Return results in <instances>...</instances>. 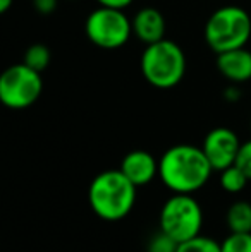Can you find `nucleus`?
Listing matches in <instances>:
<instances>
[{
    "label": "nucleus",
    "mask_w": 251,
    "mask_h": 252,
    "mask_svg": "<svg viewBox=\"0 0 251 252\" xmlns=\"http://www.w3.org/2000/svg\"><path fill=\"white\" fill-rule=\"evenodd\" d=\"M214 172L203 150L191 144L169 148L158 159V179L174 194H194Z\"/></svg>",
    "instance_id": "nucleus-1"
},
{
    "label": "nucleus",
    "mask_w": 251,
    "mask_h": 252,
    "mask_svg": "<svg viewBox=\"0 0 251 252\" xmlns=\"http://www.w3.org/2000/svg\"><path fill=\"white\" fill-rule=\"evenodd\" d=\"M141 74L148 84L158 90H171L186 74V55L176 41L164 40L146 45L140 60Z\"/></svg>",
    "instance_id": "nucleus-3"
},
{
    "label": "nucleus",
    "mask_w": 251,
    "mask_h": 252,
    "mask_svg": "<svg viewBox=\"0 0 251 252\" xmlns=\"http://www.w3.org/2000/svg\"><path fill=\"white\" fill-rule=\"evenodd\" d=\"M225 223L232 233H251V202H232L225 213Z\"/></svg>",
    "instance_id": "nucleus-12"
},
{
    "label": "nucleus",
    "mask_w": 251,
    "mask_h": 252,
    "mask_svg": "<svg viewBox=\"0 0 251 252\" xmlns=\"http://www.w3.org/2000/svg\"><path fill=\"white\" fill-rule=\"evenodd\" d=\"M251 38V16L243 7L224 5L205 24V41L215 53L246 47Z\"/></svg>",
    "instance_id": "nucleus-4"
},
{
    "label": "nucleus",
    "mask_w": 251,
    "mask_h": 252,
    "mask_svg": "<svg viewBox=\"0 0 251 252\" xmlns=\"http://www.w3.org/2000/svg\"><path fill=\"white\" fill-rule=\"evenodd\" d=\"M133 34L144 45L157 43L165 38V19L160 10L153 7H144L134 14Z\"/></svg>",
    "instance_id": "nucleus-11"
},
{
    "label": "nucleus",
    "mask_w": 251,
    "mask_h": 252,
    "mask_svg": "<svg viewBox=\"0 0 251 252\" xmlns=\"http://www.w3.org/2000/svg\"><path fill=\"white\" fill-rule=\"evenodd\" d=\"M158 225L162 232L182 244L200 235L203 209L191 194H174L162 206Z\"/></svg>",
    "instance_id": "nucleus-5"
},
{
    "label": "nucleus",
    "mask_w": 251,
    "mask_h": 252,
    "mask_svg": "<svg viewBox=\"0 0 251 252\" xmlns=\"http://www.w3.org/2000/svg\"><path fill=\"white\" fill-rule=\"evenodd\" d=\"M234 165H238L246 173V177L251 180V139L246 141V143H241V148H239L238 158H236Z\"/></svg>",
    "instance_id": "nucleus-18"
},
{
    "label": "nucleus",
    "mask_w": 251,
    "mask_h": 252,
    "mask_svg": "<svg viewBox=\"0 0 251 252\" xmlns=\"http://www.w3.org/2000/svg\"><path fill=\"white\" fill-rule=\"evenodd\" d=\"M225 98H227L229 101H236L239 98V90L234 86L227 88V91H225Z\"/></svg>",
    "instance_id": "nucleus-21"
},
{
    "label": "nucleus",
    "mask_w": 251,
    "mask_h": 252,
    "mask_svg": "<svg viewBox=\"0 0 251 252\" xmlns=\"http://www.w3.org/2000/svg\"><path fill=\"white\" fill-rule=\"evenodd\" d=\"M179 242L165 232H158L148 242V252H178Z\"/></svg>",
    "instance_id": "nucleus-17"
},
{
    "label": "nucleus",
    "mask_w": 251,
    "mask_h": 252,
    "mask_svg": "<svg viewBox=\"0 0 251 252\" xmlns=\"http://www.w3.org/2000/svg\"><path fill=\"white\" fill-rule=\"evenodd\" d=\"M12 3H14V0H0V12L5 14L7 10L12 7Z\"/></svg>",
    "instance_id": "nucleus-22"
},
{
    "label": "nucleus",
    "mask_w": 251,
    "mask_h": 252,
    "mask_svg": "<svg viewBox=\"0 0 251 252\" xmlns=\"http://www.w3.org/2000/svg\"><path fill=\"white\" fill-rule=\"evenodd\" d=\"M23 62L26 65H30L31 69L43 72L50 63V50L45 47L43 43H35L31 47H28V50L24 52Z\"/></svg>",
    "instance_id": "nucleus-14"
},
{
    "label": "nucleus",
    "mask_w": 251,
    "mask_h": 252,
    "mask_svg": "<svg viewBox=\"0 0 251 252\" xmlns=\"http://www.w3.org/2000/svg\"><path fill=\"white\" fill-rule=\"evenodd\" d=\"M43 91L41 72L24 62L7 67L0 76V101L10 110H24L38 101Z\"/></svg>",
    "instance_id": "nucleus-7"
},
{
    "label": "nucleus",
    "mask_w": 251,
    "mask_h": 252,
    "mask_svg": "<svg viewBox=\"0 0 251 252\" xmlns=\"http://www.w3.org/2000/svg\"><path fill=\"white\" fill-rule=\"evenodd\" d=\"M178 252H222L220 242H217L212 237L198 235L186 242L179 244Z\"/></svg>",
    "instance_id": "nucleus-15"
},
{
    "label": "nucleus",
    "mask_w": 251,
    "mask_h": 252,
    "mask_svg": "<svg viewBox=\"0 0 251 252\" xmlns=\"http://www.w3.org/2000/svg\"><path fill=\"white\" fill-rule=\"evenodd\" d=\"M138 187L122 170H105L98 173L88 189V202L93 213L105 221L124 220L134 208Z\"/></svg>",
    "instance_id": "nucleus-2"
},
{
    "label": "nucleus",
    "mask_w": 251,
    "mask_h": 252,
    "mask_svg": "<svg viewBox=\"0 0 251 252\" xmlns=\"http://www.w3.org/2000/svg\"><path fill=\"white\" fill-rule=\"evenodd\" d=\"M241 141L234 130L227 127H215L205 136L201 150L207 155L212 168L215 172H222L227 166L234 165L238 158Z\"/></svg>",
    "instance_id": "nucleus-8"
},
{
    "label": "nucleus",
    "mask_w": 251,
    "mask_h": 252,
    "mask_svg": "<svg viewBox=\"0 0 251 252\" xmlns=\"http://www.w3.org/2000/svg\"><path fill=\"white\" fill-rule=\"evenodd\" d=\"M250 179L238 165H231L220 172V187L229 194H238L245 190Z\"/></svg>",
    "instance_id": "nucleus-13"
},
{
    "label": "nucleus",
    "mask_w": 251,
    "mask_h": 252,
    "mask_svg": "<svg viewBox=\"0 0 251 252\" xmlns=\"http://www.w3.org/2000/svg\"><path fill=\"white\" fill-rule=\"evenodd\" d=\"M222 252H251V233H229L220 242Z\"/></svg>",
    "instance_id": "nucleus-16"
},
{
    "label": "nucleus",
    "mask_w": 251,
    "mask_h": 252,
    "mask_svg": "<svg viewBox=\"0 0 251 252\" xmlns=\"http://www.w3.org/2000/svg\"><path fill=\"white\" fill-rule=\"evenodd\" d=\"M98 5H105V7H114V9H126L129 7L134 0H97Z\"/></svg>",
    "instance_id": "nucleus-20"
},
{
    "label": "nucleus",
    "mask_w": 251,
    "mask_h": 252,
    "mask_svg": "<svg viewBox=\"0 0 251 252\" xmlns=\"http://www.w3.org/2000/svg\"><path fill=\"white\" fill-rule=\"evenodd\" d=\"M217 69L231 83H246L251 79V52L241 47L217 53Z\"/></svg>",
    "instance_id": "nucleus-10"
},
{
    "label": "nucleus",
    "mask_w": 251,
    "mask_h": 252,
    "mask_svg": "<svg viewBox=\"0 0 251 252\" xmlns=\"http://www.w3.org/2000/svg\"><path fill=\"white\" fill-rule=\"evenodd\" d=\"M121 170L136 187L146 186L158 177V159L148 151L134 150L122 158Z\"/></svg>",
    "instance_id": "nucleus-9"
},
{
    "label": "nucleus",
    "mask_w": 251,
    "mask_h": 252,
    "mask_svg": "<svg viewBox=\"0 0 251 252\" xmlns=\"http://www.w3.org/2000/svg\"><path fill=\"white\" fill-rule=\"evenodd\" d=\"M59 0H33V5L36 9L38 14H43V16H48L52 14L55 9H57Z\"/></svg>",
    "instance_id": "nucleus-19"
},
{
    "label": "nucleus",
    "mask_w": 251,
    "mask_h": 252,
    "mask_svg": "<svg viewBox=\"0 0 251 252\" xmlns=\"http://www.w3.org/2000/svg\"><path fill=\"white\" fill-rule=\"evenodd\" d=\"M84 31L95 47L117 50L129 41L133 34V21L124 14V9L98 5L86 17Z\"/></svg>",
    "instance_id": "nucleus-6"
}]
</instances>
